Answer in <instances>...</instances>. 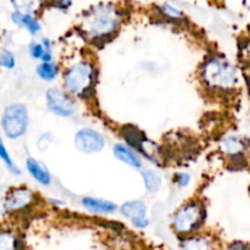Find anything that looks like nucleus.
<instances>
[{
    "label": "nucleus",
    "mask_w": 250,
    "mask_h": 250,
    "mask_svg": "<svg viewBox=\"0 0 250 250\" xmlns=\"http://www.w3.org/2000/svg\"><path fill=\"white\" fill-rule=\"evenodd\" d=\"M203 83L210 90L229 92L238 84V72L234 65L222 56H211L202 66Z\"/></svg>",
    "instance_id": "1"
},
{
    "label": "nucleus",
    "mask_w": 250,
    "mask_h": 250,
    "mask_svg": "<svg viewBox=\"0 0 250 250\" xmlns=\"http://www.w3.org/2000/svg\"><path fill=\"white\" fill-rule=\"evenodd\" d=\"M121 14L114 5L102 4L92 7L83 19L84 32L93 39H104L114 36L119 29Z\"/></svg>",
    "instance_id": "2"
},
{
    "label": "nucleus",
    "mask_w": 250,
    "mask_h": 250,
    "mask_svg": "<svg viewBox=\"0 0 250 250\" xmlns=\"http://www.w3.org/2000/svg\"><path fill=\"white\" fill-rule=\"evenodd\" d=\"M95 68L88 61H78L63 73L66 92L76 98L89 97L94 89Z\"/></svg>",
    "instance_id": "3"
},
{
    "label": "nucleus",
    "mask_w": 250,
    "mask_h": 250,
    "mask_svg": "<svg viewBox=\"0 0 250 250\" xmlns=\"http://www.w3.org/2000/svg\"><path fill=\"white\" fill-rule=\"evenodd\" d=\"M207 211L200 202H189L177 210L172 219V227L178 234H190L204 224Z\"/></svg>",
    "instance_id": "4"
},
{
    "label": "nucleus",
    "mask_w": 250,
    "mask_h": 250,
    "mask_svg": "<svg viewBox=\"0 0 250 250\" xmlns=\"http://www.w3.org/2000/svg\"><path fill=\"white\" fill-rule=\"evenodd\" d=\"M28 124V110L23 104H11L5 107L1 116V128L7 138H21L26 134Z\"/></svg>",
    "instance_id": "5"
},
{
    "label": "nucleus",
    "mask_w": 250,
    "mask_h": 250,
    "mask_svg": "<svg viewBox=\"0 0 250 250\" xmlns=\"http://www.w3.org/2000/svg\"><path fill=\"white\" fill-rule=\"evenodd\" d=\"M48 110L51 114L60 117H71L76 112V104L71 95L61 88H49L45 95Z\"/></svg>",
    "instance_id": "6"
},
{
    "label": "nucleus",
    "mask_w": 250,
    "mask_h": 250,
    "mask_svg": "<svg viewBox=\"0 0 250 250\" xmlns=\"http://www.w3.org/2000/svg\"><path fill=\"white\" fill-rule=\"evenodd\" d=\"M36 200V194L27 187L6 189L4 197V212H15L28 208Z\"/></svg>",
    "instance_id": "7"
},
{
    "label": "nucleus",
    "mask_w": 250,
    "mask_h": 250,
    "mask_svg": "<svg viewBox=\"0 0 250 250\" xmlns=\"http://www.w3.org/2000/svg\"><path fill=\"white\" fill-rule=\"evenodd\" d=\"M75 146L81 153L95 154L104 149L105 139L93 128H82L76 133Z\"/></svg>",
    "instance_id": "8"
},
{
    "label": "nucleus",
    "mask_w": 250,
    "mask_h": 250,
    "mask_svg": "<svg viewBox=\"0 0 250 250\" xmlns=\"http://www.w3.org/2000/svg\"><path fill=\"white\" fill-rule=\"evenodd\" d=\"M148 208L143 200H131L121 207V214L138 229H146L149 225Z\"/></svg>",
    "instance_id": "9"
},
{
    "label": "nucleus",
    "mask_w": 250,
    "mask_h": 250,
    "mask_svg": "<svg viewBox=\"0 0 250 250\" xmlns=\"http://www.w3.org/2000/svg\"><path fill=\"white\" fill-rule=\"evenodd\" d=\"M114 155L121 163L126 164L127 166L133 168H142L143 163H142L141 156L138 155L134 149L126 144H116L114 146Z\"/></svg>",
    "instance_id": "10"
},
{
    "label": "nucleus",
    "mask_w": 250,
    "mask_h": 250,
    "mask_svg": "<svg viewBox=\"0 0 250 250\" xmlns=\"http://www.w3.org/2000/svg\"><path fill=\"white\" fill-rule=\"evenodd\" d=\"M81 203L84 207V209L93 212V214H111L117 210V205L114 202L102 199V198L84 197L82 198Z\"/></svg>",
    "instance_id": "11"
},
{
    "label": "nucleus",
    "mask_w": 250,
    "mask_h": 250,
    "mask_svg": "<svg viewBox=\"0 0 250 250\" xmlns=\"http://www.w3.org/2000/svg\"><path fill=\"white\" fill-rule=\"evenodd\" d=\"M26 167L32 177L43 186H49L51 183V175L46 166L42 164L41 161L36 160L33 158H28L26 160Z\"/></svg>",
    "instance_id": "12"
},
{
    "label": "nucleus",
    "mask_w": 250,
    "mask_h": 250,
    "mask_svg": "<svg viewBox=\"0 0 250 250\" xmlns=\"http://www.w3.org/2000/svg\"><path fill=\"white\" fill-rule=\"evenodd\" d=\"M11 20L15 24L22 27V28H26L32 34L39 33L42 29L41 22L32 14H26V12H20L15 10L11 14Z\"/></svg>",
    "instance_id": "13"
},
{
    "label": "nucleus",
    "mask_w": 250,
    "mask_h": 250,
    "mask_svg": "<svg viewBox=\"0 0 250 250\" xmlns=\"http://www.w3.org/2000/svg\"><path fill=\"white\" fill-rule=\"evenodd\" d=\"M247 146V142L241 137H227L224 142H222V148L226 151V154L232 156V159L241 158L244 154V149Z\"/></svg>",
    "instance_id": "14"
},
{
    "label": "nucleus",
    "mask_w": 250,
    "mask_h": 250,
    "mask_svg": "<svg viewBox=\"0 0 250 250\" xmlns=\"http://www.w3.org/2000/svg\"><path fill=\"white\" fill-rule=\"evenodd\" d=\"M142 177H143L144 185H146V188L148 192L156 193L160 190L161 185H163V180H161V176L156 171L151 170V168L143 170L142 171Z\"/></svg>",
    "instance_id": "15"
},
{
    "label": "nucleus",
    "mask_w": 250,
    "mask_h": 250,
    "mask_svg": "<svg viewBox=\"0 0 250 250\" xmlns=\"http://www.w3.org/2000/svg\"><path fill=\"white\" fill-rule=\"evenodd\" d=\"M11 2L16 11L36 15V12L43 6L44 0H11Z\"/></svg>",
    "instance_id": "16"
},
{
    "label": "nucleus",
    "mask_w": 250,
    "mask_h": 250,
    "mask_svg": "<svg viewBox=\"0 0 250 250\" xmlns=\"http://www.w3.org/2000/svg\"><path fill=\"white\" fill-rule=\"evenodd\" d=\"M37 73H38L39 78L46 82H51L56 78L59 73V68L56 66V63H54L53 61H49V62H42L41 65H38L37 67Z\"/></svg>",
    "instance_id": "17"
},
{
    "label": "nucleus",
    "mask_w": 250,
    "mask_h": 250,
    "mask_svg": "<svg viewBox=\"0 0 250 250\" xmlns=\"http://www.w3.org/2000/svg\"><path fill=\"white\" fill-rule=\"evenodd\" d=\"M0 159H1L2 163L5 164V166H6L14 175H20V173H21L20 168L17 167L14 164V161H12L11 156H10L9 154V150H7L6 146H5L4 141L1 139V137H0Z\"/></svg>",
    "instance_id": "18"
},
{
    "label": "nucleus",
    "mask_w": 250,
    "mask_h": 250,
    "mask_svg": "<svg viewBox=\"0 0 250 250\" xmlns=\"http://www.w3.org/2000/svg\"><path fill=\"white\" fill-rule=\"evenodd\" d=\"M0 250H17V239L11 232H0Z\"/></svg>",
    "instance_id": "19"
},
{
    "label": "nucleus",
    "mask_w": 250,
    "mask_h": 250,
    "mask_svg": "<svg viewBox=\"0 0 250 250\" xmlns=\"http://www.w3.org/2000/svg\"><path fill=\"white\" fill-rule=\"evenodd\" d=\"M183 250H211V246L204 238H190L183 243Z\"/></svg>",
    "instance_id": "20"
},
{
    "label": "nucleus",
    "mask_w": 250,
    "mask_h": 250,
    "mask_svg": "<svg viewBox=\"0 0 250 250\" xmlns=\"http://www.w3.org/2000/svg\"><path fill=\"white\" fill-rule=\"evenodd\" d=\"M0 65L5 68H14L16 65V59L14 54L9 50L0 51Z\"/></svg>",
    "instance_id": "21"
},
{
    "label": "nucleus",
    "mask_w": 250,
    "mask_h": 250,
    "mask_svg": "<svg viewBox=\"0 0 250 250\" xmlns=\"http://www.w3.org/2000/svg\"><path fill=\"white\" fill-rule=\"evenodd\" d=\"M161 11H163L166 16L171 17V19H182L183 17L182 11H180L177 7H175L171 4H164L163 6H161Z\"/></svg>",
    "instance_id": "22"
},
{
    "label": "nucleus",
    "mask_w": 250,
    "mask_h": 250,
    "mask_svg": "<svg viewBox=\"0 0 250 250\" xmlns=\"http://www.w3.org/2000/svg\"><path fill=\"white\" fill-rule=\"evenodd\" d=\"M190 175L188 172H177L175 176V183L181 188H185L189 185Z\"/></svg>",
    "instance_id": "23"
},
{
    "label": "nucleus",
    "mask_w": 250,
    "mask_h": 250,
    "mask_svg": "<svg viewBox=\"0 0 250 250\" xmlns=\"http://www.w3.org/2000/svg\"><path fill=\"white\" fill-rule=\"evenodd\" d=\"M73 0H56L55 5L58 9H61V10H66L68 9V7L72 5Z\"/></svg>",
    "instance_id": "24"
},
{
    "label": "nucleus",
    "mask_w": 250,
    "mask_h": 250,
    "mask_svg": "<svg viewBox=\"0 0 250 250\" xmlns=\"http://www.w3.org/2000/svg\"><path fill=\"white\" fill-rule=\"evenodd\" d=\"M5 192H6V188L5 187H0V214L4 212V197H5Z\"/></svg>",
    "instance_id": "25"
}]
</instances>
